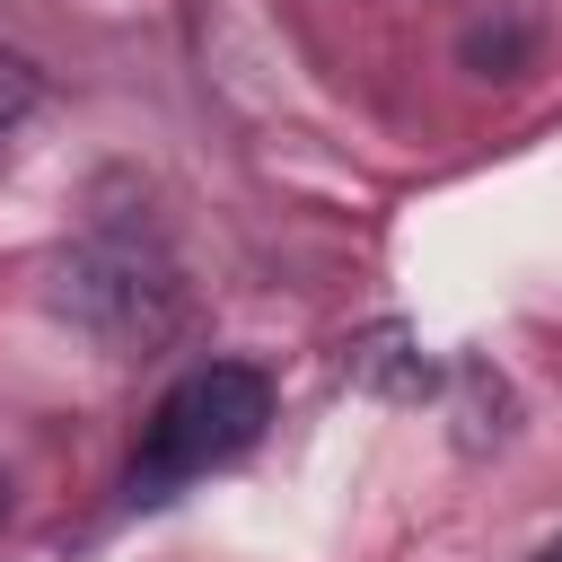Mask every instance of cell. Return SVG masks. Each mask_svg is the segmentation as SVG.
Masks as SVG:
<instances>
[{
    "instance_id": "6da1fadb",
    "label": "cell",
    "mask_w": 562,
    "mask_h": 562,
    "mask_svg": "<svg viewBox=\"0 0 562 562\" xmlns=\"http://www.w3.org/2000/svg\"><path fill=\"white\" fill-rule=\"evenodd\" d=\"M263 422H272V378L255 360H202L158 395V413H149V430L123 465V492L132 501H176L211 465L246 457L263 439Z\"/></svg>"
},
{
    "instance_id": "7a4b0ae2",
    "label": "cell",
    "mask_w": 562,
    "mask_h": 562,
    "mask_svg": "<svg viewBox=\"0 0 562 562\" xmlns=\"http://www.w3.org/2000/svg\"><path fill=\"white\" fill-rule=\"evenodd\" d=\"M61 316H79L97 342L132 351V342H158L176 325V263L132 237V228H97L70 263H61Z\"/></svg>"
},
{
    "instance_id": "3957f363",
    "label": "cell",
    "mask_w": 562,
    "mask_h": 562,
    "mask_svg": "<svg viewBox=\"0 0 562 562\" xmlns=\"http://www.w3.org/2000/svg\"><path fill=\"white\" fill-rule=\"evenodd\" d=\"M26 114H35V70H26V61H0V140H9Z\"/></svg>"
},
{
    "instance_id": "277c9868",
    "label": "cell",
    "mask_w": 562,
    "mask_h": 562,
    "mask_svg": "<svg viewBox=\"0 0 562 562\" xmlns=\"http://www.w3.org/2000/svg\"><path fill=\"white\" fill-rule=\"evenodd\" d=\"M527 562H562V536H553V544H536V553H527Z\"/></svg>"
},
{
    "instance_id": "5b68a950",
    "label": "cell",
    "mask_w": 562,
    "mask_h": 562,
    "mask_svg": "<svg viewBox=\"0 0 562 562\" xmlns=\"http://www.w3.org/2000/svg\"><path fill=\"white\" fill-rule=\"evenodd\" d=\"M0 518H9V474H0Z\"/></svg>"
}]
</instances>
